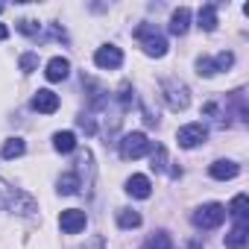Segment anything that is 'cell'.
I'll return each mask as SVG.
<instances>
[{
  "instance_id": "cell-4",
  "label": "cell",
  "mask_w": 249,
  "mask_h": 249,
  "mask_svg": "<svg viewBox=\"0 0 249 249\" xmlns=\"http://www.w3.org/2000/svg\"><path fill=\"white\" fill-rule=\"evenodd\" d=\"M191 220H194L196 229H217V226L226 220V208H223L220 202H208V205H199Z\"/></svg>"
},
{
  "instance_id": "cell-22",
  "label": "cell",
  "mask_w": 249,
  "mask_h": 249,
  "mask_svg": "<svg viewBox=\"0 0 249 249\" xmlns=\"http://www.w3.org/2000/svg\"><path fill=\"white\" fill-rule=\"evenodd\" d=\"M15 196H18V188H12L9 182L0 179V208H9L15 202Z\"/></svg>"
},
{
  "instance_id": "cell-8",
  "label": "cell",
  "mask_w": 249,
  "mask_h": 249,
  "mask_svg": "<svg viewBox=\"0 0 249 249\" xmlns=\"http://www.w3.org/2000/svg\"><path fill=\"white\" fill-rule=\"evenodd\" d=\"M33 108H36V111H41V114H53V111L59 108V94H53V91L41 88V91L33 97Z\"/></svg>"
},
{
  "instance_id": "cell-2",
  "label": "cell",
  "mask_w": 249,
  "mask_h": 249,
  "mask_svg": "<svg viewBox=\"0 0 249 249\" xmlns=\"http://www.w3.org/2000/svg\"><path fill=\"white\" fill-rule=\"evenodd\" d=\"M159 85H161V94H164V100H167V106H170L173 111H185V108L191 106V91H188L185 82H179V79H173V76H164Z\"/></svg>"
},
{
  "instance_id": "cell-13",
  "label": "cell",
  "mask_w": 249,
  "mask_h": 249,
  "mask_svg": "<svg viewBox=\"0 0 249 249\" xmlns=\"http://www.w3.org/2000/svg\"><path fill=\"white\" fill-rule=\"evenodd\" d=\"M188 27H191V9H188V6H179V9L173 12V18H170V33H173V36H185Z\"/></svg>"
},
{
  "instance_id": "cell-19",
  "label": "cell",
  "mask_w": 249,
  "mask_h": 249,
  "mask_svg": "<svg viewBox=\"0 0 249 249\" xmlns=\"http://www.w3.org/2000/svg\"><path fill=\"white\" fill-rule=\"evenodd\" d=\"M117 226L120 229H138L141 226V214L132 211V208H120L117 211Z\"/></svg>"
},
{
  "instance_id": "cell-10",
  "label": "cell",
  "mask_w": 249,
  "mask_h": 249,
  "mask_svg": "<svg viewBox=\"0 0 249 249\" xmlns=\"http://www.w3.org/2000/svg\"><path fill=\"white\" fill-rule=\"evenodd\" d=\"M47 79L50 82H62V79H68V73H71V62L68 59H62V56H56V59H50L47 62Z\"/></svg>"
},
{
  "instance_id": "cell-17",
  "label": "cell",
  "mask_w": 249,
  "mask_h": 249,
  "mask_svg": "<svg viewBox=\"0 0 249 249\" xmlns=\"http://www.w3.org/2000/svg\"><path fill=\"white\" fill-rule=\"evenodd\" d=\"M79 176L76 173H62L59 176V194H65V196H73V194H79Z\"/></svg>"
},
{
  "instance_id": "cell-26",
  "label": "cell",
  "mask_w": 249,
  "mask_h": 249,
  "mask_svg": "<svg viewBox=\"0 0 249 249\" xmlns=\"http://www.w3.org/2000/svg\"><path fill=\"white\" fill-rule=\"evenodd\" d=\"M36 68H38V56H36V53H24V56H21V71H24V73H33Z\"/></svg>"
},
{
  "instance_id": "cell-30",
  "label": "cell",
  "mask_w": 249,
  "mask_h": 249,
  "mask_svg": "<svg viewBox=\"0 0 249 249\" xmlns=\"http://www.w3.org/2000/svg\"><path fill=\"white\" fill-rule=\"evenodd\" d=\"M103 246H106V240H103V237L97 234V237H91V243H88L85 249H103Z\"/></svg>"
},
{
  "instance_id": "cell-1",
  "label": "cell",
  "mask_w": 249,
  "mask_h": 249,
  "mask_svg": "<svg viewBox=\"0 0 249 249\" xmlns=\"http://www.w3.org/2000/svg\"><path fill=\"white\" fill-rule=\"evenodd\" d=\"M135 38L141 41V47H144V53L147 56H164L167 53V38L161 36V30L156 27V24H141L138 30H135Z\"/></svg>"
},
{
  "instance_id": "cell-6",
  "label": "cell",
  "mask_w": 249,
  "mask_h": 249,
  "mask_svg": "<svg viewBox=\"0 0 249 249\" xmlns=\"http://www.w3.org/2000/svg\"><path fill=\"white\" fill-rule=\"evenodd\" d=\"M94 62H97V68H103V71H114V68L123 65V53H120V47L106 44V47H100V50L94 53Z\"/></svg>"
},
{
  "instance_id": "cell-14",
  "label": "cell",
  "mask_w": 249,
  "mask_h": 249,
  "mask_svg": "<svg viewBox=\"0 0 249 249\" xmlns=\"http://www.w3.org/2000/svg\"><path fill=\"white\" fill-rule=\"evenodd\" d=\"M240 173V167L234 164V161H226V159H220V161H214L211 164V176L214 179H220V182H226V179H234Z\"/></svg>"
},
{
  "instance_id": "cell-16",
  "label": "cell",
  "mask_w": 249,
  "mask_h": 249,
  "mask_svg": "<svg viewBox=\"0 0 249 249\" xmlns=\"http://www.w3.org/2000/svg\"><path fill=\"white\" fill-rule=\"evenodd\" d=\"M53 147H56V153H73L76 150V135L73 132H56Z\"/></svg>"
},
{
  "instance_id": "cell-23",
  "label": "cell",
  "mask_w": 249,
  "mask_h": 249,
  "mask_svg": "<svg viewBox=\"0 0 249 249\" xmlns=\"http://www.w3.org/2000/svg\"><path fill=\"white\" fill-rule=\"evenodd\" d=\"M150 167H153L156 173H164V170H167V150H164V147H156V150H153V164H150Z\"/></svg>"
},
{
  "instance_id": "cell-31",
  "label": "cell",
  "mask_w": 249,
  "mask_h": 249,
  "mask_svg": "<svg viewBox=\"0 0 249 249\" xmlns=\"http://www.w3.org/2000/svg\"><path fill=\"white\" fill-rule=\"evenodd\" d=\"M9 38V27L6 24H0V41H6Z\"/></svg>"
},
{
  "instance_id": "cell-28",
  "label": "cell",
  "mask_w": 249,
  "mask_h": 249,
  "mask_svg": "<svg viewBox=\"0 0 249 249\" xmlns=\"http://www.w3.org/2000/svg\"><path fill=\"white\" fill-rule=\"evenodd\" d=\"M18 30H21L24 36H38V30H41V24H36V21H30V18H24V21H18Z\"/></svg>"
},
{
  "instance_id": "cell-29",
  "label": "cell",
  "mask_w": 249,
  "mask_h": 249,
  "mask_svg": "<svg viewBox=\"0 0 249 249\" xmlns=\"http://www.w3.org/2000/svg\"><path fill=\"white\" fill-rule=\"evenodd\" d=\"M79 129H85L88 135H94V132H97V123H94V117H91V114H79Z\"/></svg>"
},
{
  "instance_id": "cell-15",
  "label": "cell",
  "mask_w": 249,
  "mask_h": 249,
  "mask_svg": "<svg viewBox=\"0 0 249 249\" xmlns=\"http://www.w3.org/2000/svg\"><path fill=\"white\" fill-rule=\"evenodd\" d=\"M199 30H205V33H214L217 30V6H202L199 9Z\"/></svg>"
},
{
  "instance_id": "cell-9",
  "label": "cell",
  "mask_w": 249,
  "mask_h": 249,
  "mask_svg": "<svg viewBox=\"0 0 249 249\" xmlns=\"http://www.w3.org/2000/svg\"><path fill=\"white\" fill-rule=\"evenodd\" d=\"M126 194H129V196H135V199H147V196L153 194V185H150V179H147V176L135 173V176H129V179H126Z\"/></svg>"
},
{
  "instance_id": "cell-21",
  "label": "cell",
  "mask_w": 249,
  "mask_h": 249,
  "mask_svg": "<svg viewBox=\"0 0 249 249\" xmlns=\"http://www.w3.org/2000/svg\"><path fill=\"white\" fill-rule=\"evenodd\" d=\"M144 249H173V240H170L167 231H156V234L144 243Z\"/></svg>"
},
{
  "instance_id": "cell-27",
  "label": "cell",
  "mask_w": 249,
  "mask_h": 249,
  "mask_svg": "<svg viewBox=\"0 0 249 249\" xmlns=\"http://www.w3.org/2000/svg\"><path fill=\"white\" fill-rule=\"evenodd\" d=\"M196 73H199V76H214V73H217V71H214V62H211L208 56H202V59L196 62Z\"/></svg>"
},
{
  "instance_id": "cell-5",
  "label": "cell",
  "mask_w": 249,
  "mask_h": 249,
  "mask_svg": "<svg viewBox=\"0 0 249 249\" xmlns=\"http://www.w3.org/2000/svg\"><path fill=\"white\" fill-rule=\"evenodd\" d=\"M205 138H208V129L202 126V123H188V126H182V129L176 132V141H179V147H185V150L199 147Z\"/></svg>"
},
{
  "instance_id": "cell-11",
  "label": "cell",
  "mask_w": 249,
  "mask_h": 249,
  "mask_svg": "<svg viewBox=\"0 0 249 249\" xmlns=\"http://www.w3.org/2000/svg\"><path fill=\"white\" fill-rule=\"evenodd\" d=\"M226 214H231V217H234V223L246 226V220H249V196H246V194H237V196L231 199V205H229V211H226Z\"/></svg>"
},
{
  "instance_id": "cell-20",
  "label": "cell",
  "mask_w": 249,
  "mask_h": 249,
  "mask_svg": "<svg viewBox=\"0 0 249 249\" xmlns=\"http://www.w3.org/2000/svg\"><path fill=\"white\" fill-rule=\"evenodd\" d=\"M27 153V144H24V138H9L6 144H3V159H21Z\"/></svg>"
},
{
  "instance_id": "cell-18",
  "label": "cell",
  "mask_w": 249,
  "mask_h": 249,
  "mask_svg": "<svg viewBox=\"0 0 249 249\" xmlns=\"http://www.w3.org/2000/svg\"><path fill=\"white\" fill-rule=\"evenodd\" d=\"M9 211H15V214H33V211H36V199H33L30 194L18 191V196H15V202L9 205Z\"/></svg>"
},
{
  "instance_id": "cell-32",
  "label": "cell",
  "mask_w": 249,
  "mask_h": 249,
  "mask_svg": "<svg viewBox=\"0 0 249 249\" xmlns=\"http://www.w3.org/2000/svg\"><path fill=\"white\" fill-rule=\"evenodd\" d=\"M188 249H202V246H199V243H196V240H194V243H191V246H188Z\"/></svg>"
},
{
  "instance_id": "cell-33",
  "label": "cell",
  "mask_w": 249,
  "mask_h": 249,
  "mask_svg": "<svg viewBox=\"0 0 249 249\" xmlns=\"http://www.w3.org/2000/svg\"><path fill=\"white\" fill-rule=\"evenodd\" d=\"M3 9H6V6H3V3H0V12H3Z\"/></svg>"
},
{
  "instance_id": "cell-24",
  "label": "cell",
  "mask_w": 249,
  "mask_h": 249,
  "mask_svg": "<svg viewBox=\"0 0 249 249\" xmlns=\"http://www.w3.org/2000/svg\"><path fill=\"white\" fill-rule=\"evenodd\" d=\"M214 62V71H229L231 65H234V56L229 53V50H223V53H217V59H211Z\"/></svg>"
},
{
  "instance_id": "cell-3",
  "label": "cell",
  "mask_w": 249,
  "mask_h": 249,
  "mask_svg": "<svg viewBox=\"0 0 249 249\" xmlns=\"http://www.w3.org/2000/svg\"><path fill=\"white\" fill-rule=\"evenodd\" d=\"M150 150H153V141H147L144 132H129V135H123V141H120V156L126 161H135V159L147 156Z\"/></svg>"
},
{
  "instance_id": "cell-25",
  "label": "cell",
  "mask_w": 249,
  "mask_h": 249,
  "mask_svg": "<svg viewBox=\"0 0 249 249\" xmlns=\"http://www.w3.org/2000/svg\"><path fill=\"white\" fill-rule=\"evenodd\" d=\"M117 100H120V108H129V106H132V85H129V82H123V85H120Z\"/></svg>"
},
{
  "instance_id": "cell-12",
  "label": "cell",
  "mask_w": 249,
  "mask_h": 249,
  "mask_svg": "<svg viewBox=\"0 0 249 249\" xmlns=\"http://www.w3.org/2000/svg\"><path fill=\"white\" fill-rule=\"evenodd\" d=\"M246 243H249V226L234 223V229L226 234V249H246Z\"/></svg>"
},
{
  "instance_id": "cell-7",
  "label": "cell",
  "mask_w": 249,
  "mask_h": 249,
  "mask_svg": "<svg viewBox=\"0 0 249 249\" xmlns=\"http://www.w3.org/2000/svg\"><path fill=\"white\" fill-rule=\"evenodd\" d=\"M85 223H88V217H85V211H79V208H68V211H62V217H59V226H62L65 234H79V231L85 229Z\"/></svg>"
}]
</instances>
